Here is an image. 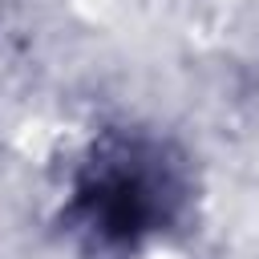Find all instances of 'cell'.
<instances>
[{
  "instance_id": "1",
  "label": "cell",
  "mask_w": 259,
  "mask_h": 259,
  "mask_svg": "<svg viewBox=\"0 0 259 259\" xmlns=\"http://www.w3.org/2000/svg\"><path fill=\"white\" fill-rule=\"evenodd\" d=\"M101 223L109 235H134L146 223V194L134 182H113L101 194Z\"/></svg>"
}]
</instances>
